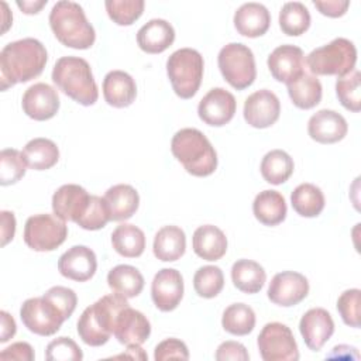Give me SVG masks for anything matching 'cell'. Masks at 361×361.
Returning a JSON list of instances; mask_svg holds the SVG:
<instances>
[{"label": "cell", "instance_id": "cell-1", "mask_svg": "<svg viewBox=\"0 0 361 361\" xmlns=\"http://www.w3.org/2000/svg\"><path fill=\"white\" fill-rule=\"evenodd\" d=\"M47 61V49L35 38L28 37L8 42L0 52L1 90L39 76Z\"/></svg>", "mask_w": 361, "mask_h": 361}, {"label": "cell", "instance_id": "cell-2", "mask_svg": "<svg viewBox=\"0 0 361 361\" xmlns=\"http://www.w3.org/2000/svg\"><path fill=\"white\" fill-rule=\"evenodd\" d=\"M127 306H130L127 298L116 292L104 295L93 305L87 306L76 324L82 341L92 347L106 344L114 333L118 314Z\"/></svg>", "mask_w": 361, "mask_h": 361}, {"label": "cell", "instance_id": "cell-3", "mask_svg": "<svg viewBox=\"0 0 361 361\" xmlns=\"http://www.w3.org/2000/svg\"><path fill=\"white\" fill-rule=\"evenodd\" d=\"M49 25L56 39L73 49H87L94 44L96 32L80 4L56 1L49 13Z\"/></svg>", "mask_w": 361, "mask_h": 361}, {"label": "cell", "instance_id": "cell-4", "mask_svg": "<svg viewBox=\"0 0 361 361\" xmlns=\"http://www.w3.org/2000/svg\"><path fill=\"white\" fill-rule=\"evenodd\" d=\"M171 151L188 173L209 176L217 168V154L209 138L197 128H182L171 141Z\"/></svg>", "mask_w": 361, "mask_h": 361}, {"label": "cell", "instance_id": "cell-5", "mask_svg": "<svg viewBox=\"0 0 361 361\" xmlns=\"http://www.w3.org/2000/svg\"><path fill=\"white\" fill-rule=\"evenodd\" d=\"M52 82L68 97L82 106L97 102L99 89L89 62L79 56H62L52 68Z\"/></svg>", "mask_w": 361, "mask_h": 361}, {"label": "cell", "instance_id": "cell-6", "mask_svg": "<svg viewBox=\"0 0 361 361\" xmlns=\"http://www.w3.org/2000/svg\"><path fill=\"white\" fill-rule=\"evenodd\" d=\"M203 56L193 48H180L169 55L166 73L176 96L190 99L196 94L203 79Z\"/></svg>", "mask_w": 361, "mask_h": 361}, {"label": "cell", "instance_id": "cell-7", "mask_svg": "<svg viewBox=\"0 0 361 361\" xmlns=\"http://www.w3.org/2000/svg\"><path fill=\"white\" fill-rule=\"evenodd\" d=\"M357 48L343 37L334 38L326 45L313 49L306 56V65L312 75L343 76L355 69Z\"/></svg>", "mask_w": 361, "mask_h": 361}, {"label": "cell", "instance_id": "cell-8", "mask_svg": "<svg viewBox=\"0 0 361 361\" xmlns=\"http://www.w3.org/2000/svg\"><path fill=\"white\" fill-rule=\"evenodd\" d=\"M217 63L223 78L237 90L247 89L257 78L254 54L241 42L224 45L219 52Z\"/></svg>", "mask_w": 361, "mask_h": 361}, {"label": "cell", "instance_id": "cell-9", "mask_svg": "<svg viewBox=\"0 0 361 361\" xmlns=\"http://www.w3.org/2000/svg\"><path fill=\"white\" fill-rule=\"evenodd\" d=\"M68 237L66 223L55 214L30 216L24 226V243L34 251H54Z\"/></svg>", "mask_w": 361, "mask_h": 361}, {"label": "cell", "instance_id": "cell-10", "mask_svg": "<svg viewBox=\"0 0 361 361\" xmlns=\"http://www.w3.org/2000/svg\"><path fill=\"white\" fill-rule=\"evenodd\" d=\"M20 317L31 333L44 337L55 334L66 320L65 313L45 295L27 299L21 305Z\"/></svg>", "mask_w": 361, "mask_h": 361}, {"label": "cell", "instance_id": "cell-11", "mask_svg": "<svg viewBox=\"0 0 361 361\" xmlns=\"http://www.w3.org/2000/svg\"><path fill=\"white\" fill-rule=\"evenodd\" d=\"M257 344L264 361L299 360L298 344L292 330L279 322L267 323L258 334Z\"/></svg>", "mask_w": 361, "mask_h": 361}, {"label": "cell", "instance_id": "cell-12", "mask_svg": "<svg viewBox=\"0 0 361 361\" xmlns=\"http://www.w3.org/2000/svg\"><path fill=\"white\" fill-rule=\"evenodd\" d=\"M267 293L268 299L278 306H295L307 296L309 282L299 272L282 271L271 279Z\"/></svg>", "mask_w": 361, "mask_h": 361}, {"label": "cell", "instance_id": "cell-13", "mask_svg": "<svg viewBox=\"0 0 361 361\" xmlns=\"http://www.w3.org/2000/svg\"><path fill=\"white\" fill-rule=\"evenodd\" d=\"M235 109L237 102L233 93L223 87H213L199 102L197 114L203 123L213 127H221L231 121Z\"/></svg>", "mask_w": 361, "mask_h": 361}, {"label": "cell", "instance_id": "cell-14", "mask_svg": "<svg viewBox=\"0 0 361 361\" xmlns=\"http://www.w3.org/2000/svg\"><path fill=\"white\" fill-rule=\"evenodd\" d=\"M243 114L244 120L254 128L271 127L281 114L279 99L268 89L257 90L245 99Z\"/></svg>", "mask_w": 361, "mask_h": 361}, {"label": "cell", "instance_id": "cell-15", "mask_svg": "<svg viewBox=\"0 0 361 361\" xmlns=\"http://www.w3.org/2000/svg\"><path fill=\"white\" fill-rule=\"evenodd\" d=\"M59 94L48 83L38 82L31 85L23 94V111L32 120L45 121L52 118L59 110Z\"/></svg>", "mask_w": 361, "mask_h": 361}, {"label": "cell", "instance_id": "cell-16", "mask_svg": "<svg viewBox=\"0 0 361 361\" xmlns=\"http://www.w3.org/2000/svg\"><path fill=\"white\" fill-rule=\"evenodd\" d=\"M151 298L161 312H171L178 307L183 298V278L173 268L158 271L151 283Z\"/></svg>", "mask_w": 361, "mask_h": 361}, {"label": "cell", "instance_id": "cell-17", "mask_svg": "<svg viewBox=\"0 0 361 361\" xmlns=\"http://www.w3.org/2000/svg\"><path fill=\"white\" fill-rule=\"evenodd\" d=\"M90 196L85 188L76 183L62 185L52 196L54 214L63 221L78 223L89 206Z\"/></svg>", "mask_w": 361, "mask_h": 361}, {"label": "cell", "instance_id": "cell-18", "mask_svg": "<svg viewBox=\"0 0 361 361\" xmlns=\"http://www.w3.org/2000/svg\"><path fill=\"white\" fill-rule=\"evenodd\" d=\"M299 331L312 351H320L334 333L333 317L323 307L309 309L299 322Z\"/></svg>", "mask_w": 361, "mask_h": 361}, {"label": "cell", "instance_id": "cell-19", "mask_svg": "<svg viewBox=\"0 0 361 361\" xmlns=\"http://www.w3.org/2000/svg\"><path fill=\"white\" fill-rule=\"evenodd\" d=\"M268 69L278 82L289 83L305 72L303 51L290 44L276 47L268 56Z\"/></svg>", "mask_w": 361, "mask_h": 361}, {"label": "cell", "instance_id": "cell-20", "mask_svg": "<svg viewBox=\"0 0 361 361\" xmlns=\"http://www.w3.org/2000/svg\"><path fill=\"white\" fill-rule=\"evenodd\" d=\"M96 269V254L86 245H73L58 259L59 274L76 282L89 281L94 275Z\"/></svg>", "mask_w": 361, "mask_h": 361}, {"label": "cell", "instance_id": "cell-21", "mask_svg": "<svg viewBox=\"0 0 361 361\" xmlns=\"http://www.w3.org/2000/svg\"><path fill=\"white\" fill-rule=\"evenodd\" d=\"M348 131L345 118L336 110L323 109L316 111L307 121V133L312 140L320 144L341 141Z\"/></svg>", "mask_w": 361, "mask_h": 361}, {"label": "cell", "instance_id": "cell-22", "mask_svg": "<svg viewBox=\"0 0 361 361\" xmlns=\"http://www.w3.org/2000/svg\"><path fill=\"white\" fill-rule=\"evenodd\" d=\"M113 334L120 344L141 345L151 334V324L140 310L127 306L118 314Z\"/></svg>", "mask_w": 361, "mask_h": 361}, {"label": "cell", "instance_id": "cell-23", "mask_svg": "<svg viewBox=\"0 0 361 361\" xmlns=\"http://www.w3.org/2000/svg\"><path fill=\"white\" fill-rule=\"evenodd\" d=\"M234 27L238 34L257 38L264 35L271 25V14L268 8L255 1L241 4L234 13Z\"/></svg>", "mask_w": 361, "mask_h": 361}, {"label": "cell", "instance_id": "cell-24", "mask_svg": "<svg viewBox=\"0 0 361 361\" xmlns=\"http://www.w3.org/2000/svg\"><path fill=\"white\" fill-rule=\"evenodd\" d=\"M175 41V30L164 18H152L137 32V44L147 54H161Z\"/></svg>", "mask_w": 361, "mask_h": 361}, {"label": "cell", "instance_id": "cell-25", "mask_svg": "<svg viewBox=\"0 0 361 361\" xmlns=\"http://www.w3.org/2000/svg\"><path fill=\"white\" fill-rule=\"evenodd\" d=\"M103 96L113 107H128L137 96L135 80L124 71H110L103 79Z\"/></svg>", "mask_w": 361, "mask_h": 361}, {"label": "cell", "instance_id": "cell-26", "mask_svg": "<svg viewBox=\"0 0 361 361\" xmlns=\"http://www.w3.org/2000/svg\"><path fill=\"white\" fill-rule=\"evenodd\" d=\"M192 247L195 254L202 259L217 261L223 258L227 251V237L219 227L204 224L195 230Z\"/></svg>", "mask_w": 361, "mask_h": 361}, {"label": "cell", "instance_id": "cell-27", "mask_svg": "<svg viewBox=\"0 0 361 361\" xmlns=\"http://www.w3.org/2000/svg\"><path fill=\"white\" fill-rule=\"evenodd\" d=\"M104 200L110 210L113 221H124L133 217L140 204L138 192L127 183H118L109 188L104 193Z\"/></svg>", "mask_w": 361, "mask_h": 361}, {"label": "cell", "instance_id": "cell-28", "mask_svg": "<svg viewBox=\"0 0 361 361\" xmlns=\"http://www.w3.org/2000/svg\"><path fill=\"white\" fill-rule=\"evenodd\" d=\"M186 250L185 231L178 226H164L154 237V255L164 262L179 259Z\"/></svg>", "mask_w": 361, "mask_h": 361}, {"label": "cell", "instance_id": "cell-29", "mask_svg": "<svg viewBox=\"0 0 361 361\" xmlns=\"http://www.w3.org/2000/svg\"><path fill=\"white\" fill-rule=\"evenodd\" d=\"M286 202L278 190H262L252 202V213L264 226H276L286 217Z\"/></svg>", "mask_w": 361, "mask_h": 361}, {"label": "cell", "instance_id": "cell-30", "mask_svg": "<svg viewBox=\"0 0 361 361\" xmlns=\"http://www.w3.org/2000/svg\"><path fill=\"white\" fill-rule=\"evenodd\" d=\"M288 94L292 103L302 110H309L317 106L322 100L323 89L317 76L303 72L288 85Z\"/></svg>", "mask_w": 361, "mask_h": 361}, {"label": "cell", "instance_id": "cell-31", "mask_svg": "<svg viewBox=\"0 0 361 361\" xmlns=\"http://www.w3.org/2000/svg\"><path fill=\"white\" fill-rule=\"evenodd\" d=\"M234 286L248 295L258 293L267 281L265 269L252 259H237L231 267Z\"/></svg>", "mask_w": 361, "mask_h": 361}, {"label": "cell", "instance_id": "cell-32", "mask_svg": "<svg viewBox=\"0 0 361 361\" xmlns=\"http://www.w3.org/2000/svg\"><path fill=\"white\" fill-rule=\"evenodd\" d=\"M107 285L113 292L130 299L142 292L144 276L135 267L120 264L109 271Z\"/></svg>", "mask_w": 361, "mask_h": 361}, {"label": "cell", "instance_id": "cell-33", "mask_svg": "<svg viewBox=\"0 0 361 361\" xmlns=\"http://www.w3.org/2000/svg\"><path fill=\"white\" fill-rule=\"evenodd\" d=\"M21 152L27 166L34 171L49 169L59 159V149L56 144L44 137L30 140Z\"/></svg>", "mask_w": 361, "mask_h": 361}, {"label": "cell", "instance_id": "cell-34", "mask_svg": "<svg viewBox=\"0 0 361 361\" xmlns=\"http://www.w3.org/2000/svg\"><path fill=\"white\" fill-rule=\"evenodd\" d=\"M111 245L121 257L137 258L145 250V234L134 224L121 223L111 233Z\"/></svg>", "mask_w": 361, "mask_h": 361}, {"label": "cell", "instance_id": "cell-35", "mask_svg": "<svg viewBox=\"0 0 361 361\" xmlns=\"http://www.w3.org/2000/svg\"><path fill=\"white\" fill-rule=\"evenodd\" d=\"M259 169L268 183L281 185L290 178L295 164L292 157L283 149H272L264 155Z\"/></svg>", "mask_w": 361, "mask_h": 361}, {"label": "cell", "instance_id": "cell-36", "mask_svg": "<svg viewBox=\"0 0 361 361\" xmlns=\"http://www.w3.org/2000/svg\"><path fill=\"white\" fill-rule=\"evenodd\" d=\"M290 203L299 216L317 217L324 209V195L313 183H300L293 189Z\"/></svg>", "mask_w": 361, "mask_h": 361}, {"label": "cell", "instance_id": "cell-37", "mask_svg": "<svg viewBox=\"0 0 361 361\" xmlns=\"http://www.w3.org/2000/svg\"><path fill=\"white\" fill-rule=\"evenodd\" d=\"M310 13L300 1H288L279 11V27L283 34L298 37L310 27Z\"/></svg>", "mask_w": 361, "mask_h": 361}, {"label": "cell", "instance_id": "cell-38", "mask_svg": "<svg viewBox=\"0 0 361 361\" xmlns=\"http://www.w3.org/2000/svg\"><path fill=\"white\" fill-rule=\"evenodd\" d=\"M221 326L233 336H247L255 327V313L245 303H233L223 312Z\"/></svg>", "mask_w": 361, "mask_h": 361}, {"label": "cell", "instance_id": "cell-39", "mask_svg": "<svg viewBox=\"0 0 361 361\" xmlns=\"http://www.w3.org/2000/svg\"><path fill=\"white\" fill-rule=\"evenodd\" d=\"M336 94L344 109L354 113L361 110V73L358 69H353L337 79Z\"/></svg>", "mask_w": 361, "mask_h": 361}, {"label": "cell", "instance_id": "cell-40", "mask_svg": "<svg viewBox=\"0 0 361 361\" xmlns=\"http://www.w3.org/2000/svg\"><path fill=\"white\" fill-rule=\"evenodd\" d=\"M224 286L223 271L216 265L200 267L193 276L195 292L204 299L216 298Z\"/></svg>", "mask_w": 361, "mask_h": 361}, {"label": "cell", "instance_id": "cell-41", "mask_svg": "<svg viewBox=\"0 0 361 361\" xmlns=\"http://www.w3.org/2000/svg\"><path fill=\"white\" fill-rule=\"evenodd\" d=\"M27 171L23 152L16 148H6L0 152V183L8 186L17 183Z\"/></svg>", "mask_w": 361, "mask_h": 361}, {"label": "cell", "instance_id": "cell-42", "mask_svg": "<svg viewBox=\"0 0 361 361\" xmlns=\"http://www.w3.org/2000/svg\"><path fill=\"white\" fill-rule=\"evenodd\" d=\"M106 11L117 25H131L137 21L145 7L142 0H106Z\"/></svg>", "mask_w": 361, "mask_h": 361}, {"label": "cell", "instance_id": "cell-43", "mask_svg": "<svg viewBox=\"0 0 361 361\" xmlns=\"http://www.w3.org/2000/svg\"><path fill=\"white\" fill-rule=\"evenodd\" d=\"M110 220V210L104 197L92 195L85 214L76 224L85 230L94 231L103 228Z\"/></svg>", "mask_w": 361, "mask_h": 361}, {"label": "cell", "instance_id": "cell-44", "mask_svg": "<svg viewBox=\"0 0 361 361\" xmlns=\"http://www.w3.org/2000/svg\"><path fill=\"white\" fill-rule=\"evenodd\" d=\"M360 299L361 290L347 289L337 299V310L343 319V322L354 329L360 327Z\"/></svg>", "mask_w": 361, "mask_h": 361}, {"label": "cell", "instance_id": "cell-45", "mask_svg": "<svg viewBox=\"0 0 361 361\" xmlns=\"http://www.w3.org/2000/svg\"><path fill=\"white\" fill-rule=\"evenodd\" d=\"M45 358L48 361H80L83 353L72 338L58 337L47 345Z\"/></svg>", "mask_w": 361, "mask_h": 361}, {"label": "cell", "instance_id": "cell-46", "mask_svg": "<svg viewBox=\"0 0 361 361\" xmlns=\"http://www.w3.org/2000/svg\"><path fill=\"white\" fill-rule=\"evenodd\" d=\"M155 361L165 360H189V350L186 344L178 338H166L161 341L154 351Z\"/></svg>", "mask_w": 361, "mask_h": 361}, {"label": "cell", "instance_id": "cell-47", "mask_svg": "<svg viewBox=\"0 0 361 361\" xmlns=\"http://www.w3.org/2000/svg\"><path fill=\"white\" fill-rule=\"evenodd\" d=\"M44 295L56 303V306L65 313L66 319H69L76 309L78 296H76L75 290H72L66 286H59V285L52 286Z\"/></svg>", "mask_w": 361, "mask_h": 361}, {"label": "cell", "instance_id": "cell-48", "mask_svg": "<svg viewBox=\"0 0 361 361\" xmlns=\"http://www.w3.org/2000/svg\"><path fill=\"white\" fill-rule=\"evenodd\" d=\"M217 361H248L250 355L247 348L238 341H224L217 347L216 351Z\"/></svg>", "mask_w": 361, "mask_h": 361}, {"label": "cell", "instance_id": "cell-49", "mask_svg": "<svg viewBox=\"0 0 361 361\" xmlns=\"http://www.w3.org/2000/svg\"><path fill=\"white\" fill-rule=\"evenodd\" d=\"M34 348L31 344L25 341H17L4 348L0 353V360H18V361H32L34 360Z\"/></svg>", "mask_w": 361, "mask_h": 361}, {"label": "cell", "instance_id": "cell-50", "mask_svg": "<svg viewBox=\"0 0 361 361\" xmlns=\"http://www.w3.org/2000/svg\"><path fill=\"white\" fill-rule=\"evenodd\" d=\"M314 7L327 17L337 18L347 13V8L350 7L348 0H313Z\"/></svg>", "mask_w": 361, "mask_h": 361}, {"label": "cell", "instance_id": "cell-51", "mask_svg": "<svg viewBox=\"0 0 361 361\" xmlns=\"http://www.w3.org/2000/svg\"><path fill=\"white\" fill-rule=\"evenodd\" d=\"M1 245H7L16 234V217L13 212L3 210L1 213Z\"/></svg>", "mask_w": 361, "mask_h": 361}, {"label": "cell", "instance_id": "cell-52", "mask_svg": "<svg viewBox=\"0 0 361 361\" xmlns=\"http://www.w3.org/2000/svg\"><path fill=\"white\" fill-rule=\"evenodd\" d=\"M0 316H1V333H0V341L1 343H6L8 341L14 334H16V322L14 319L6 312V310H1L0 312Z\"/></svg>", "mask_w": 361, "mask_h": 361}, {"label": "cell", "instance_id": "cell-53", "mask_svg": "<svg viewBox=\"0 0 361 361\" xmlns=\"http://www.w3.org/2000/svg\"><path fill=\"white\" fill-rule=\"evenodd\" d=\"M47 4V0H38V1H17V6L23 10L25 14H37L44 6Z\"/></svg>", "mask_w": 361, "mask_h": 361}, {"label": "cell", "instance_id": "cell-54", "mask_svg": "<svg viewBox=\"0 0 361 361\" xmlns=\"http://www.w3.org/2000/svg\"><path fill=\"white\" fill-rule=\"evenodd\" d=\"M117 357H130V358H135V360H147V354L142 351V348L140 345H128L127 354L117 355Z\"/></svg>", "mask_w": 361, "mask_h": 361}, {"label": "cell", "instance_id": "cell-55", "mask_svg": "<svg viewBox=\"0 0 361 361\" xmlns=\"http://www.w3.org/2000/svg\"><path fill=\"white\" fill-rule=\"evenodd\" d=\"M1 7H3V14H4V17H3V23H4L3 32H6L7 28H8V25H10V23H11V20H13V16H11V13L8 11V7H7V4H6L4 1H1Z\"/></svg>", "mask_w": 361, "mask_h": 361}]
</instances>
